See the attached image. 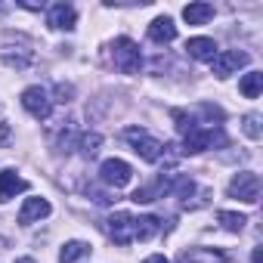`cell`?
Listing matches in <instances>:
<instances>
[{
	"label": "cell",
	"instance_id": "cell-4",
	"mask_svg": "<svg viewBox=\"0 0 263 263\" xmlns=\"http://www.w3.org/2000/svg\"><path fill=\"white\" fill-rule=\"evenodd\" d=\"M217 143H226V137L220 134H214V130H204V127H192L189 134L183 137V152H189V155H198V152H204V149H214Z\"/></svg>",
	"mask_w": 263,
	"mask_h": 263
},
{
	"label": "cell",
	"instance_id": "cell-5",
	"mask_svg": "<svg viewBox=\"0 0 263 263\" xmlns=\"http://www.w3.org/2000/svg\"><path fill=\"white\" fill-rule=\"evenodd\" d=\"M130 177H134V171H130V164L121 161V158H105L99 164V180L105 186H111V189H124L130 183Z\"/></svg>",
	"mask_w": 263,
	"mask_h": 263
},
{
	"label": "cell",
	"instance_id": "cell-22",
	"mask_svg": "<svg viewBox=\"0 0 263 263\" xmlns=\"http://www.w3.org/2000/svg\"><path fill=\"white\" fill-rule=\"evenodd\" d=\"M241 130L251 137V140H260V115H245V124Z\"/></svg>",
	"mask_w": 263,
	"mask_h": 263
},
{
	"label": "cell",
	"instance_id": "cell-8",
	"mask_svg": "<svg viewBox=\"0 0 263 263\" xmlns=\"http://www.w3.org/2000/svg\"><path fill=\"white\" fill-rule=\"evenodd\" d=\"M241 65H248V53H241V50H223L211 59V68H214L217 78H229Z\"/></svg>",
	"mask_w": 263,
	"mask_h": 263
},
{
	"label": "cell",
	"instance_id": "cell-15",
	"mask_svg": "<svg viewBox=\"0 0 263 263\" xmlns=\"http://www.w3.org/2000/svg\"><path fill=\"white\" fill-rule=\"evenodd\" d=\"M180 263H226V257L211 248H189L180 254Z\"/></svg>",
	"mask_w": 263,
	"mask_h": 263
},
{
	"label": "cell",
	"instance_id": "cell-23",
	"mask_svg": "<svg viewBox=\"0 0 263 263\" xmlns=\"http://www.w3.org/2000/svg\"><path fill=\"white\" fill-rule=\"evenodd\" d=\"M174 121H177V130H180V134H183V137L189 134V130H192V127H198V124L192 121V115H186V111H180V108L174 111Z\"/></svg>",
	"mask_w": 263,
	"mask_h": 263
},
{
	"label": "cell",
	"instance_id": "cell-6",
	"mask_svg": "<svg viewBox=\"0 0 263 263\" xmlns=\"http://www.w3.org/2000/svg\"><path fill=\"white\" fill-rule=\"evenodd\" d=\"M22 108H25L31 118L47 121V118H50V111H53V99L47 96V90H44V87H28V90L22 93Z\"/></svg>",
	"mask_w": 263,
	"mask_h": 263
},
{
	"label": "cell",
	"instance_id": "cell-19",
	"mask_svg": "<svg viewBox=\"0 0 263 263\" xmlns=\"http://www.w3.org/2000/svg\"><path fill=\"white\" fill-rule=\"evenodd\" d=\"M87 254H90V245L87 241H65L62 251H59V263H74V260H81Z\"/></svg>",
	"mask_w": 263,
	"mask_h": 263
},
{
	"label": "cell",
	"instance_id": "cell-7",
	"mask_svg": "<svg viewBox=\"0 0 263 263\" xmlns=\"http://www.w3.org/2000/svg\"><path fill=\"white\" fill-rule=\"evenodd\" d=\"M105 229H108V235L115 238V245H130V241H134V217L124 214V211L111 214V217L105 220Z\"/></svg>",
	"mask_w": 263,
	"mask_h": 263
},
{
	"label": "cell",
	"instance_id": "cell-12",
	"mask_svg": "<svg viewBox=\"0 0 263 263\" xmlns=\"http://www.w3.org/2000/svg\"><path fill=\"white\" fill-rule=\"evenodd\" d=\"M174 37H177V25H174L171 16L152 19V25H149V41H152V44H171Z\"/></svg>",
	"mask_w": 263,
	"mask_h": 263
},
{
	"label": "cell",
	"instance_id": "cell-27",
	"mask_svg": "<svg viewBox=\"0 0 263 263\" xmlns=\"http://www.w3.org/2000/svg\"><path fill=\"white\" fill-rule=\"evenodd\" d=\"M16 263H34V260H31V257H19Z\"/></svg>",
	"mask_w": 263,
	"mask_h": 263
},
{
	"label": "cell",
	"instance_id": "cell-16",
	"mask_svg": "<svg viewBox=\"0 0 263 263\" xmlns=\"http://www.w3.org/2000/svg\"><path fill=\"white\" fill-rule=\"evenodd\" d=\"M161 229V220L158 217H134V241H149L152 235H158Z\"/></svg>",
	"mask_w": 263,
	"mask_h": 263
},
{
	"label": "cell",
	"instance_id": "cell-17",
	"mask_svg": "<svg viewBox=\"0 0 263 263\" xmlns=\"http://www.w3.org/2000/svg\"><path fill=\"white\" fill-rule=\"evenodd\" d=\"M183 19L189 22V25H204V22H211L214 19V7L211 4H189L186 10H183Z\"/></svg>",
	"mask_w": 263,
	"mask_h": 263
},
{
	"label": "cell",
	"instance_id": "cell-9",
	"mask_svg": "<svg viewBox=\"0 0 263 263\" xmlns=\"http://www.w3.org/2000/svg\"><path fill=\"white\" fill-rule=\"evenodd\" d=\"M47 22H50V28H56V31H71L74 22H78V13H74L71 4H53L50 13H47Z\"/></svg>",
	"mask_w": 263,
	"mask_h": 263
},
{
	"label": "cell",
	"instance_id": "cell-13",
	"mask_svg": "<svg viewBox=\"0 0 263 263\" xmlns=\"http://www.w3.org/2000/svg\"><path fill=\"white\" fill-rule=\"evenodd\" d=\"M164 192H171V180L158 177L155 183H149V186L137 189L134 195H130V201H137V204H149V201H155V198H164Z\"/></svg>",
	"mask_w": 263,
	"mask_h": 263
},
{
	"label": "cell",
	"instance_id": "cell-25",
	"mask_svg": "<svg viewBox=\"0 0 263 263\" xmlns=\"http://www.w3.org/2000/svg\"><path fill=\"white\" fill-rule=\"evenodd\" d=\"M146 263H171V260H167L164 254H149V257H146Z\"/></svg>",
	"mask_w": 263,
	"mask_h": 263
},
{
	"label": "cell",
	"instance_id": "cell-20",
	"mask_svg": "<svg viewBox=\"0 0 263 263\" xmlns=\"http://www.w3.org/2000/svg\"><path fill=\"white\" fill-rule=\"evenodd\" d=\"M217 220L223 223V229H229V232H241L245 229V223H248V217L245 214H232V211H220L217 214Z\"/></svg>",
	"mask_w": 263,
	"mask_h": 263
},
{
	"label": "cell",
	"instance_id": "cell-21",
	"mask_svg": "<svg viewBox=\"0 0 263 263\" xmlns=\"http://www.w3.org/2000/svg\"><path fill=\"white\" fill-rule=\"evenodd\" d=\"M99 146H102V137H99V134H84V137H81V152H84L87 158H93V155L99 152Z\"/></svg>",
	"mask_w": 263,
	"mask_h": 263
},
{
	"label": "cell",
	"instance_id": "cell-11",
	"mask_svg": "<svg viewBox=\"0 0 263 263\" xmlns=\"http://www.w3.org/2000/svg\"><path fill=\"white\" fill-rule=\"evenodd\" d=\"M19 192H28V183L16 171H0V204H7Z\"/></svg>",
	"mask_w": 263,
	"mask_h": 263
},
{
	"label": "cell",
	"instance_id": "cell-2",
	"mask_svg": "<svg viewBox=\"0 0 263 263\" xmlns=\"http://www.w3.org/2000/svg\"><path fill=\"white\" fill-rule=\"evenodd\" d=\"M111 59H115V68L124 74H137L143 68V53L130 37H118L111 44Z\"/></svg>",
	"mask_w": 263,
	"mask_h": 263
},
{
	"label": "cell",
	"instance_id": "cell-1",
	"mask_svg": "<svg viewBox=\"0 0 263 263\" xmlns=\"http://www.w3.org/2000/svg\"><path fill=\"white\" fill-rule=\"evenodd\" d=\"M124 137H127V143L134 146V152H137L143 161L155 164V161H161V158H164V143H161V140H155L149 130H143V127H130Z\"/></svg>",
	"mask_w": 263,
	"mask_h": 263
},
{
	"label": "cell",
	"instance_id": "cell-26",
	"mask_svg": "<svg viewBox=\"0 0 263 263\" xmlns=\"http://www.w3.org/2000/svg\"><path fill=\"white\" fill-rule=\"evenodd\" d=\"M260 257H263V254H260V248H254V257H251V263H260Z\"/></svg>",
	"mask_w": 263,
	"mask_h": 263
},
{
	"label": "cell",
	"instance_id": "cell-24",
	"mask_svg": "<svg viewBox=\"0 0 263 263\" xmlns=\"http://www.w3.org/2000/svg\"><path fill=\"white\" fill-rule=\"evenodd\" d=\"M10 137H13V134H10V124H0V146H7Z\"/></svg>",
	"mask_w": 263,
	"mask_h": 263
},
{
	"label": "cell",
	"instance_id": "cell-18",
	"mask_svg": "<svg viewBox=\"0 0 263 263\" xmlns=\"http://www.w3.org/2000/svg\"><path fill=\"white\" fill-rule=\"evenodd\" d=\"M238 90H241V96L257 99V96L263 93V74H260V71H248V74L238 81Z\"/></svg>",
	"mask_w": 263,
	"mask_h": 263
},
{
	"label": "cell",
	"instance_id": "cell-14",
	"mask_svg": "<svg viewBox=\"0 0 263 263\" xmlns=\"http://www.w3.org/2000/svg\"><path fill=\"white\" fill-rule=\"evenodd\" d=\"M186 53L192 59H198V62H211L217 56V44L211 37H189L186 41Z\"/></svg>",
	"mask_w": 263,
	"mask_h": 263
},
{
	"label": "cell",
	"instance_id": "cell-3",
	"mask_svg": "<svg viewBox=\"0 0 263 263\" xmlns=\"http://www.w3.org/2000/svg\"><path fill=\"white\" fill-rule=\"evenodd\" d=\"M229 198H238V201H245V204H254V201L260 198V177H257L254 171L235 174L232 183H229Z\"/></svg>",
	"mask_w": 263,
	"mask_h": 263
},
{
	"label": "cell",
	"instance_id": "cell-10",
	"mask_svg": "<svg viewBox=\"0 0 263 263\" xmlns=\"http://www.w3.org/2000/svg\"><path fill=\"white\" fill-rule=\"evenodd\" d=\"M50 201L47 198H25V204H22V211H19V223L22 226H31V223H37V220H44V217H50Z\"/></svg>",
	"mask_w": 263,
	"mask_h": 263
}]
</instances>
